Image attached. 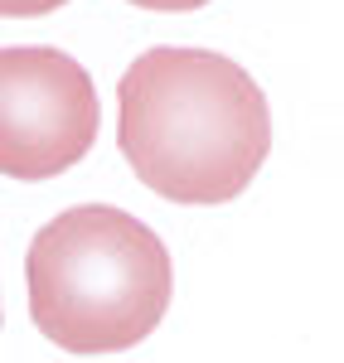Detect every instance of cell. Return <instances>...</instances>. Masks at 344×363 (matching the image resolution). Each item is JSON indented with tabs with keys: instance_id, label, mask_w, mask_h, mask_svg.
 Masks as SVG:
<instances>
[{
	"instance_id": "7a4b0ae2",
	"label": "cell",
	"mask_w": 344,
	"mask_h": 363,
	"mask_svg": "<svg viewBox=\"0 0 344 363\" xmlns=\"http://www.w3.org/2000/svg\"><path fill=\"white\" fill-rule=\"evenodd\" d=\"M29 320L63 354L136 349L170 310V252L112 203L68 208L25 252Z\"/></svg>"
},
{
	"instance_id": "277c9868",
	"label": "cell",
	"mask_w": 344,
	"mask_h": 363,
	"mask_svg": "<svg viewBox=\"0 0 344 363\" xmlns=\"http://www.w3.org/2000/svg\"><path fill=\"white\" fill-rule=\"evenodd\" d=\"M58 5H68V0H0V15L5 20H34V15H49Z\"/></svg>"
},
{
	"instance_id": "6da1fadb",
	"label": "cell",
	"mask_w": 344,
	"mask_h": 363,
	"mask_svg": "<svg viewBox=\"0 0 344 363\" xmlns=\"http://www.w3.org/2000/svg\"><path fill=\"white\" fill-rule=\"evenodd\" d=\"M116 145L170 203H228L272 155V112L248 68L209 49H145L116 83Z\"/></svg>"
},
{
	"instance_id": "3957f363",
	"label": "cell",
	"mask_w": 344,
	"mask_h": 363,
	"mask_svg": "<svg viewBox=\"0 0 344 363\" xmlns=\"http://www.w3.org/2000/svg\"><path fill=\"white\" fill-rule=\"evenodd\" d=\"M97 92L63 49L0 54V169L10 179H54L97 140Z\"/></svg>"
},
{
	"instance_id": "5b68a950",
	"label": "cell",
	"mask_w": 344,
	"mask_h": 363,
	"mask_svg": "<svg viewBox=\"0 0 344 363\" xmlns=\"http://www.w3.org/2000/svg\"><path fill=\"white\" fill-rule=\"evenodd\" d=\"M131 5H141V10H199V5H209V0H131Z\"/></svg>"
}]
</instances>
